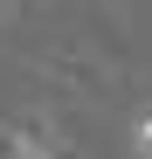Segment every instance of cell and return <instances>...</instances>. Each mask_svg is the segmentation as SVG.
<instances>
[{
	"instance_id": "cell-1",
	"label": "cell",
	"mask_w": 152,
	"mask_h": 159,
	"mask_svg": "<svg viewBox=\"0 0 152 159\" xmlns=\"http://www.w3.org/2000/svg\"><path fill=\"white\" fill-rule=\"evenodd\" d=\"M0 159H48L42 145H28V139H14V145H0Z\"/></svg>"
},
{
	"instance_id": "cell-2",
	"label": "cell",
	"mask_w": 152,
	"mask_h": 159,
	"mask_svg": "<svg viewBox=\"0 0 152 159\" xmlns=\"http://www.w3.org/2000/svg\"><path fill=\"white\" fill-rule=\"evenodd\" d=\"M132 145H138V159H152V111L138 118V131H132Z\"/></svg>"
}]
</instances>
